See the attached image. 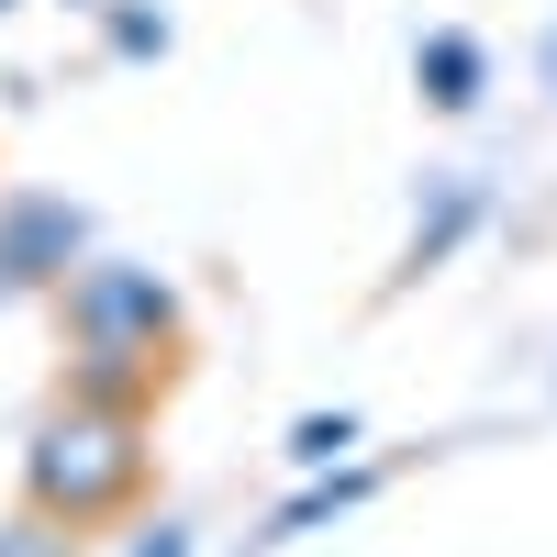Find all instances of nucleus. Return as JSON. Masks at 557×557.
Wrapping results in <instances>:
<instances>
[{
    "label": "nucleus",
    "instance_id": "1",
    "mask_svg": "<svg viewBox=\"0 0 557 557\" xmlns=\"http://www.w3.org/2000/svg\"><path fill=\"white\" fill-rule=\"evenodd\" d=\"M146 480V446H134L123 412H57V424L34 435V502L45 513H112V502Z\"/></svg>",
    "mask_w": 557,
    "mask_h": 557
},
{
    "label": "nucleus",
    "instance_id": "2",
    "mask_svg": "<svg viewBox=\"0 0 557 557\" xmlns=\"http://www.w3.org/2000/svg\"><path fill=\"white\" fill-rule=\"evenodd\" d=\"M67 312H78L89 357H123V346H157V335H168V290H157V278H134V268H89Z\"/></svg>",
    "mask_w": 557,
    "mask_h": 557
},
{
    "label": "nucleus",
    "instance_id": "3",
    "mask_svg": "<svg viewBox=\"0 0 557 557\" xmlns=\"http://www.w3.org/2000/svg\"><path fill=\"white\" fill-rule=\"evenodd\" d=\"M67 246H78V212L67 201H12V212H0V278L67 268Z\"/></svg>",
    "mask_w": 557,
    "mask_h": 557
},
{
    "label": "nucleus",
    "instance_id": "4",
    "mask_svg": "<svg viewBox=\"0 0 557 557\" xmlns=\"http://www.w3.org/2000/svg\"><path fill=\"white\" fill-rule=\"evenodd\" d=\"M424 78H435V101H446V112H457V101H480V45H469V34H435V45H424Z\"/></svg>",
    "mask_w": 557,
    "mask_h": 557
},
{
    "label": "nucleus",
    "instance_id": "5",
    "mask_svg": "<svg viewBox=\"0 0 557 557\" xmlns=\"http://www.w3.org/2000/svg\"><path fill=\"white\" fill-rule=\"evenodd\" d=\"M335 446H346V412H335V424H301V446H290V457H301V469H323Z\"/></svg>",
    "mask_w": 557,
    "mask_h": 557
},
{
    "label": "nucleus",
    "instance_id": "6",
    "mask_svg": "<svg viewBox=\"0 0 557 557\" xmlns=\"http://www.w3.org/2000/svg\"><path fill=\"white\" fill-rule=\"evenodd\" d=\"M12 557H45V524H23V546H12Z\"/></svg>",
    "mask_w": 557,
    "mask_h": 557
},
{
    "label": "nucleus",
    "instance_id": "7",
    "mask_svg": "<svg viewBox=\"0 0 557 557\" xmlns=\"http://www.w3.org/2000/svg\"><path fill=\"white\" fill-rule=\"evenodd\" d=\"M134 557H178V535H157V546H134Z\"/></svg>",
    "mask_w": 557,
    "mask_h": 557
}]
</instances>
